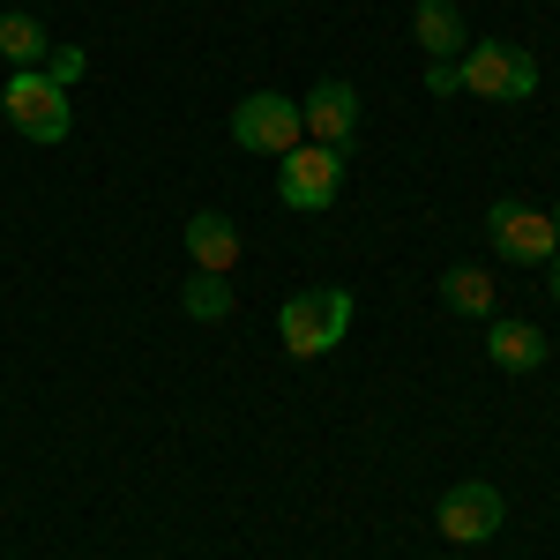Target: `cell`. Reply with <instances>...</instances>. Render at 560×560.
<instances>
[{
	"label": "cell",
	"mask_w": 560,
	"mask_h": 560,
	"mask_svg": "<svg viewBox=\"0 0 560 560\" xmlns=\"http://www.w3.org/2000/svg\"><path fill=\"white\" fill-rule=\"evenodd\" d=\"M351 292L345 284H306L300 300H284V314H277V329H284V351L292 359H322V351H337L345 345V329H351Z\"/></svg>",
	"instance_id": "cell-1"
},
{
	"label": "cell",
	"mask_w": 560,
	"mask_h": 560,
	"mask_svg": "<svg viewBox=\"0 0 560 560\" xmlns=\"http://www.w3.org/2000/svg\"><path fill=\"white\" fill-rule=\"evenodd\" d=\"M456 75L471 97H493V105H523V97H538V60L523 52V45H501V38H478L464 60H456Z\"/></svg>",
	"instance_id": "cell-2"
},
{
	"label": "cell",
	"mask_w": 560,
	"mask_h": 560,
	"mask_svg": "<svg viewBox=\"0 0 560 560\" xmlns=\"http://www.w3.org/2000/svg\"><path fill=\"white\" fill-rule=\"evenodd\" d=\"M232 142H240V150H261V158L300 150V142H306L300 97H284V90H255V97H240V105H232Z\"/></svg>",
	"instance_id": "cell-3"
},
{
	"label": "cell",
	"mask_w": 560,
	"mask_h": 560,
	"mask_svg": "<svg viewBox=\"0 0 560 560\" xmlns=\"http://www.w3.org/2000/svg\"><path fill=\"white\" fill-rule=\"evenodd\" d=\"M8 128L31 135V142H60V135L75 128V113H68V90L52 83L45 68H15V83H8Z\"/></svg>",
	"instance_id": "cell-4"
},
{
	"label": "cell",
	"mask_w": 560,
	"mask_h": 560,
	"mask_svg": "<svg viewBox=\"0 0 560 560\" xmlns=\"http://www.w3.org/2000/svg\"><path fill=\"white\" fill-rule=\"evenodd\" d=\"M486 240H493V255H501V261H523V269H546L553 247H560L553 217L523 210V202H493V210H486Z\"/></svg>",
	"instance_id": "cell-5"
},
{
	"label": "cell",
	"mask_w": 560,
	"mask_h": 560,
	"mask_svg": "<svg viewBox=\"0 0 560 560\" xmlns=\"http://www.w3.org/2000/svg\"><path fill=\"white\" fill-rule=\"evenodd\" d=\"M345 187V150H322V142H300L284 150V173H277V195L284 210H329Z\"/></svg>",
	"instance_id": "cell-6"
},
{
	"label": "cell",
	"mask_w": 560,
	"mask_h": 560,
	"mask_svg": "<svg viewBox=\"0 0 560 560\" xmlns=\"http://www.w3.org/2000/svg\"><path fill=\"white\" fill-rule=\"evenodd\" d=\"M501 493L486 486V478H464V486H448L441 493V509H433V523H441V538L448 546H486L493 530H501Z\"/></svg>",
	"instance_id": "cell-7"
},
{
	"label": "cell",
	"mask_w": 560,
	"mask_h": 560,
	"mask_svg": "<svg viewBox=\"0 0 560 560\" xmlns=\"http://www.w3.org/2000/svg\"><path fill=\"white\" fill-rule=\"evenodd\" d=\"M300 128H306V142H322V150H345L351 135H359V90L351 83H314L300 97Z\"/></svg>",
	"instance_id": "cell-8"
},
{
	"label": "cell",
	"mask_w": 560,
	"mask_h": 560,
	"mask_svg": "<svg viewBox=\"0 0 560 560\" xmlns=\"http://www.w3.org/2000/svg\"><path fill=\"white\" fill-rule=\"evenodd\" d=\"M411 38H419L427 60H456V52H471V31H464V8H456V0H419Z\"/></svg>",
	"instance_id": "cell-9"
},
{
	"label": "cell",
	"mask_w": 560,
	"mask_h": 560,
	"mask_svg": "<svg viewBox=\"0 0 560 560\" xmlns=\"http://www.w3.org/2000/svg\"><path fill=\"white\" fill-rule=\"evenodd\" d=\"M187 255H195V269H210V277L240 269V224H232L224 210L187 217Z\"/></svg>",
	"instance_id": "cell-10"
},
{
	"label": "cell",
	"mask_w": 560,
	"mask_h": 560,
	"mask_svg": "<svg viewBox=\"0 0 560 560\" xmlns=\"http://www.w3.org/2000/svg\"><path fill=\"white\" fill-rule=\"evenodd\" d=\"M486 359H493L501 374H538V366H546V337H538L530 322H493V329H486Z\"/></svg>",
	"instance_id": "cell-11"
},
{
	"label": "cell",
	"mask_w": 560,
	"mask_h": 560,
	"mask_svg": "<svg viewBox=\"0 0 560 560\" xmlns=\"http://www.w3.org/2000/svg\"><path fill=\"white\" fill-rule=\"evenodd\" d=\"M45 52H52V38H45L38 15H0V60H15V68H38Z\"/></svg>",
	"instance_id": "cell-12"
},
{
	"label": "cell",
	"mask_w": 560,
	"mask_h": 560,
	"mask_svg": "<svg viewBox=\"0 0 560 560\" xmlns=\"http://www.w3.org/2000/svg\"><path fill=\"white\" fill-rule=\"evenodd\" d=\"M179 314H187V322H224V314H232V284L210 277V269H195V277L179 284Z\"/></svg>",
	"instance_id": "cell-13"
},
{
	"label": "cell",
	"mask_w": 560,
	"mask_h": 560,
	"mask_svg": "<svg viewBox=\"0 0 560 560\" xmlns=\"http://www.w3.org/2000/svg\"><path fill=\"white\" fill-rule=\"evenodd\" d=\"M441 300L456 306V314H478V322H486V314H493V277H486V269H448V277H441Z\"/></svg>",
	"instance_id": "cell-14"
},
{
	"label": "cell",
	"mask_w": 560,
	"mask_h": 560,
	"mask_svg": "<svg viewBox=\"0 0 560 560\" xmlns=\"http://www.w3.org/2000/svg\"><path fill=\"white\" fill-rule=\"evenodd\" d=\"M83 68H90V60H83V52H75V45H60V52H45V75H52V83H60V90L75 83Z\"/></svg>",
	"instance_id": "cell-15"
},
{
	"label": "cell",
	"mask_w": 560,
	"mask_h": 560,
	"mask_svg": "<svg viewBox=\"0 0 560 560\" xmlns=\"http://www.w3.org/2000/svg\"><path fill=\"white\" fill-rule=\"evenodd\" d=\"M427 90H433V97H456V90H464L456 60H427Z\"/></svg>",
	"instance_id": "cell-16"
},
{
	"label": "cell",
	"mask_w": 560,
	"mask_h": 560,
	"mask_svg": "<svg viewBox=\"0 0 560 560\" xmlns=\"http://www.w3.org/2000/svg\"><path fill=\"white\" fill-rule=\"evenodd\" d=\"M546 277H553V300H560V247H553V261H546Z\"/></svg>",
	"instance_id": "cell-17"
},
{
	"label": "cell",
	"mask_w": 560,
	"mask_h": 560,
	"mask_svg": "<svg viewBox=\"0 0 560 560\" xmlns=\"http://www.w3.org/2000/svg\"><path fill=\"white\" fill-rule=\"evenodd\" d=\"M546 217H553V232H560V202H553V210H546Z\"/></svg>",
	"instance_id": "cell-18"
}]
</instances>
